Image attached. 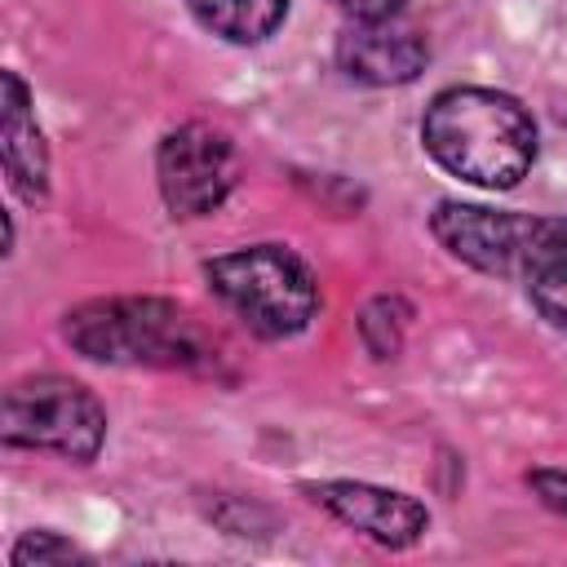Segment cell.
<instances>
[{
	"instance_id": "5",
	"label": "cell",
	"mask_w": 567,
	"mask_h": 567,
	"mask_svg": "<svg viewBox=\"0 0 567 567\" xmlns=\"http://www.w3.org/2000/svg\"><path fill=\"white\" fill-rule=\"evenodd\" d=\"M0 434L13 447H40L66 461H93L106 439V412L89 385L58 372H40L4 390Z\"/></svg>"
},
{
	"instance_id": "1",
	"label": "cell",
	"mask_w": 567,
	"mask_h": 567,
	"mask_svg": "<svg viewBox=\"0 0 567 567\" xmlns=\"http://www.w3.org/2000/svg\"><path fill=\"white\" fill-rule=\"evenodd\" d=\"M421 142L439 168L483 190H509L536 164L532 115L509 93L478 84L443 89L425 106Z\"/></svg>"
},
{
	"instance_id": "8",
	"label": "cell",
	"mask_w": 567,
	"mask_h": 567,
	"mask_svg": "<svg viewBox=\"0 0 567 567\" xmlns=\"http://www.w3.org/2000/svg\"><path fill=\"white\" fill-rule=\"evenodd\" d=\"M337 62L359 84H408L430 62V40L403 13L354 18L337 40Z\"/></svg>"
},
{
	"instance_id": "4",
	"label": "cell",
	"mask_w": 567,
	"mask_h": 567,
	"mask_svg": "<svg viewBox=\"0 0 567 567\" xmlns=\"http://www.w3.org/2000/svg\"><path fill=\"white\" fill-rule=\"evenodd\" d=\"M434 239L483 275H536L567 252V217H532L443 199L430 217Z\"/></svg>"
},
{
	"instance_id": "6",
	"label": "cell",
	"mask_w": 567,
	"mask_h": 567,
	"mask_svg": "<svg viewBox=\"0 0 567 567\" xmlns=\"http://www.w3.org/2000/svg\"><path fill=\"white\" fill-rule=\"evenodd\" d=\"M155 177L173 217H208L235 190L239 177L235 142L213 124H182L159 142Z\"/></svg>"
},
{
	"instance_id": "15",
	"label": "cell",
	"mask_w": 567,
	"mask_h": 567,
	"mask_svg": "<svg viewBox=\"0 0 567 567\" xmlns=\"http://www.w3.org/2000/svg\"><path fill=\"white\" fill-rule=\"evenodd\" d=\"M337 9H346L350 18H381V13H399L403 0H332Z\"/></svg>"
},
{
	"instance_id": "2",
	"label": "cell",
	"mask_w": 567,
	"mask_h": 567,
	"mask_svg": "<svg viewBox=\"0 0 567 567\" xmlns=\"http://www.w3.org/2000/svg\"><path fill=\"white\" fill-rule=\"evenodd\" d=\"M66 341L97 363L133 368H208L217 363V341L164 297H106L66 315Z\"/></svg>"
},
{
	"instance_id": "3",
	"label": "cell",
	"mask_w": 567,
	"mask_h": 567,
	"mask_svg": "<svg viewBox=\"0 0 567 567\" xmlns=\"http://www.w3.org/2000/svg\"><path fill=\"white\" fill-rule=\"evenodd\" d=\"M204 275L221 306L266 341L301 332L319 310V284L310 266L284 244L221 252L204 266Z\"/></svg>"
},
{
	"instance_id": "7",
	"label": "cell",
	"mask_w": 567,
	"mask_h": 567,
	"mask_svg": "<svg viewBox=\"0 0 567 567\" xmlns=\"http://www.w3.org/2000/svg\"><path fill=\"white\" fill-rule=\"evenodd\" d=\"M301 492L328 509L337 523L363 532L368 540L385 545V549H408L425 536L430 527V509L394 487H377V483H350V478H323V483H301Z\"/></svg>"
},
{
	"instance_id": "13",
	"label": "cell",
	"mask_w": 567,
	"mask_h": 567,
	"mask_svg": "<svg viewBox=\"0 0 567 567\" xmlns=\"http://www.w3.org/2000/svg\"><path fill=\"white\" fill-rule=\"evenodd\" d=\"M71 558H80V549L71 540L53 536V532H31V536H22L13 545V563L18 567H31V563L44 567V563H71Z\"/></svg>"
},
{
	"instance_id": "14",
	"label": "cell",
	"mask_w": 567,
	"mask_h": 567,
	"mask_svg": "<svg viewBox=\"0 0 567 567\" xmlns=\"http://www.w3.org/2000/svg\"><path fill=\"white\" fill-rule=\"evenodd\" d=\"M527 483H532V492H536L554 514L567 518V470H532Z\"/></svg>"
},
{
	"instance_id": "9",
	"label": "cell",
	"mask_w": 567,
	"mask_h": 567,
	"mask_svg": "<svg viewBox=\"0 0 567 567\" xmlns=\"http://www.w3.org/2000/svg\"><path fill=\"white\" fill-rule=\"evenodd\" d=\"M0 137H4L9 186L27 204H44V195H49V151H44V133L35 124V111H31V93L13 71L0 75Z\"/></svg>"
},
{
	"instance_id": "11",
	"label": "cell",
	"mask_w": 567,
	"mask_h": 567,
	"mask_svg": "<svg viewBox=\"0 0 567 567\" xmlns=\"http://www.w3.org/2000/svg\"><path fill=\"white\" fill-rule=\"evenodd\" d=\"M408 319H412L408 301H399V297H372V301L363 306V315H359V337H363L368 354H377V359H394L399 346H403Z\"/></svg>"
},
{
	"instance_id": "12",
	"label": "cell",
	"mask_w": 567,
	"mask_h": 567,
	"mask_svg": "<svg viewBox=\"0 0 567 567\" xmlns=\"http://www.w3.org/2000/svg\"><path fill=\"white\" fill-rule=\"evenodd\" d=\"M527 292H532V306H536L554 328H567V252L554 257L549 266H540V270L527 279Z\"/></svg>"
},
{
	"instance_id": "10",
	"label": "cell",
	"mask_w": 567,
	"mask_h": 567,
	"mask_svg": "<svg viewBox=\"0 0 567 567\" xmlns=\"http://www.w3.org/2000/svg\"><path fill=\"white\" fill-rule=\"evenodd\" d=\"M199 27L230 44H257L275 35V27L288 13V0H186Z\"/></svg>"
}]
</instances>
